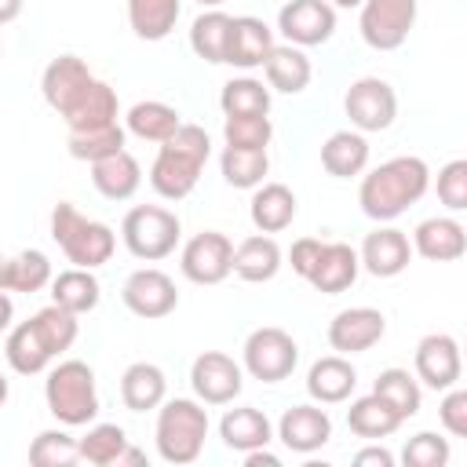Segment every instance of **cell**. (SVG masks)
<instances>
[{
	"mask_svg": "<svg viewBox=\"0 0 467 467\" xmlns=\"http://www.w3.org/2000/svg\"><path fill=\"white\" fill-rule=\"evenodd\" d=\"M124 139H128V131H124L120 124H106V128L69 131L66 146H69V157L95 164V161H102V157H109V153H117V150H124Z\"/></svg>",
	"mask_w": 467,
	"mask_h": 467,
	"instance_id": "obj_40",
	"label": "cell"
},
{
	"mask_svg": "<svg viewBox=\"0 0 467 467\" xmlns=\"http://www.w3.org/2000/svg\"><path fill=\"white\" fill-rule=\"evenodd\" d=\"M124 445H128V434L117 423H95L84 438H77L80 460H88L95 467H117V456L124 452Z\"/></svg>",
	"mask_w": 467,
	"mask_h": 467,
	"instance_id": "obj_42",
	"label": "cell"
},
{
	"mask_svg": "<svg viewBox=\"0 0 467 467\" xmlns=\"http://www.w3.org/2000/svg\"><path fill=\"white\" fill-rule=\"evenodd\" d=\"M219 106H223L226 117L270 113V88H263V80H255V77H234V80L223 84Z\"/></svg>",
	"mask_w": 467,
	"mask_h": 467,
	"instance_id": "obj_39",
	"label": "cell"
},
{
	"mask_svg": "<svg viewBox=\"0 0 467 467\" xmlns=\"http://www.w3.org/2000/svg\"><path fill=\"white\" fill-rule=\"evenodd\" d=\"M182 15V0H128V26L139 40H164Z\"/></svg>",
	"mask_w": 467,
	"mask_h": 467,
	"instance_id": "obj_34",
	"label": "cell"
},
{
	"mask_svg": "<svg viewBox=\"0 0 467 467\" xmlns=\"http://www.w3.org/2000/svg\"><path fill=\"white\" fill-rule=\"evenodd\" d=\"M128 463H135V467H139V463H146V452H142V449H135V445H124V452L117 456V467H128Z\"/></svg>",
	"mask_w": 467,
	"mask_h": 467,
	"instance_id": "obj_53",
	"label": "cell"
},
{
	"mask_svg": "<svg viewBox=\"0 0 467 467\" xmlns=\"http://www.w3.org/2000/svg\"><path fill=\"white\" fill-rule=\"evenodd\" d=\"M277 29L292 47H317L336 33V7L328 0H288L277 15Z\"/></svg>",
	"mask_w": 467,
	"mask_h": 467,
	"instance_id": "obj_11",
	"label": "cell"
},
{
	"mask_svg": "<svg viewBox=\"0 0 467 467\" xmlns=\"http://www.w3.org/2000/svg\"><path fill=\"white\" fill-rule=\"evenodd\" d=\"M321 244H325V241H317V237H299V241H292V248H288V263H292V270H296L299 277L310 274V266H314Z\"/></svg>",
	"mask_w": 467,
	"mask_h": 467,
	"instance_id": "obj_49",
	"label": "cell"
},
{
	"mask_svg": "<svg viewBox=\"0 0 467 467\" xmlns=\"http://www.w3.org/2000/svg\"><path fill=\"white\" fill-rule=\"evenodd\" d=\"M354 387H358V372L343 354L317 358L310 365V372H306V394L317 405H339V401H347L354 394Z\"/></svg>",
	"mask_w": 467,
	"mask_h": 467,
	"instance_id": "obj_22",
	"label": "cell"
},
{
	"mask_svg": "<svg viewBox=\"0 0 467 467\" xmlns=\"http://www.w3.org/2000/svg\"><path fill=\"white\" fill-rule=\"evenodd\" d=\"M157 452L164 463L186 467L201 456L204 438H208V409L204 401L193 398H171L157 405Z\"/></svg>",
	"mask_w": 467,
	"mask_h": 467,
	"instance_id": "obj_2",
	"label": "cell"
},
{
	"mask_svg": "<svg viewBox=\"0 0 467 467\" xmlns=\"http://www.w3.org/2000/svg\"><path fill=\"white\" fill-rule=\"evenodd\" d=\"M51 237L66 252V259L73 266H84V270H95V266L109 263L113 248H117V234L106 223H95V219L80 215L69 201L55 204V212H51Z\"/></svg>",
	"mask_w": 467,
	"mask_h": 467,
	"instance_id": "obj_4",
	"label": "cell"
},
{
	"mask_svg": "<svg viewBox=\"0 0 467 467\" xmlns=\"http://www.w3.org/2000/svg\"><path fill=\"white\" fill-rule=\"evenodd\" d=\"M405 420L387 409L376 394H365V398H354L350 409H347V427L358 434V438H368V441H379V438H390Z\"/></svg>",
	"mask_w": 467,
	"mask_h": 467,
	"instance_id": "obj_36",
	"label": "cell"
},
{
	"mask_svg": "<svg viewBox=\"0 0 467 467\" xmlns=\"http://www.w3.org/2000/svg\"><path fill=\"white\" fill-rule=\"evenodd\" d=\"M91 182L106 201H128L142 186V168L128 150H117L91 164Z\"/></svg>",
	"mask_w": 467,
	"mask_h": 467,
	"instance_id": "obj_25",
	"label": "cell"
},
{
	"mask_svg": "<svg viewBox=\"0 0 467 467\" xmlns=\"http://www.w3.org/2000/svg\"><path fill=\"white\" fill-rule=\"evenodd\" d=\"M358 270H361V263H358V252L350 244L325 241L317 259H314V266H310V274H306V281L325 296H339L358 281Z\"/></svg>",
	"mask_w": 467,
	"mask_h": 467,
	"instance_id": "obj_19",
	"label": "cell"
},
{
	"mask_svg": "<svg viewBox=\"0 0 467 467\" xmlns=\"http://www.w3.org/2000/svg\"><path fill=\"white\" fill-rule=\"evenodd\" d=\"M230 26H234V18L226 11H219V7L201 11L193 18V26H190V47H193V55L204 58V62H212V66H219L226 58Z\"/></svg>",
	"mask_w": 467,
	"mask_h": 467,
	"instance_id": "obj_35",
	"label": "cell"
},
{
	"mask_svg": "<svg viewBox=\"0 0 467 467\" xmlns=\"http://www.w3.org/2000/svg\"><path fill=\"white\" fill-rule=\"evenodd\" d=\"M438 201L449 212H463L467 208V161H449L438 171Z\"/></svg>",
	"mask_w": 467,
	"mask_h": 467,
	"instance_id": "obj_47",
	"label": "cell"
},
{
	"mask_svg": "<svg viewBox=\"0 0 467 467\" xmlns=\"http://www.w3.org/2000/svg\"><path fill=\"white\" fill-rule=\"evenodd\" d=\"M7 394H11V387H7V376H4V372H0V405H4V401H7Z\"/></svg>",
	"mask_w": 467,
	"mask_h": 467,
	"instance_id": "obj_56",
	"label": "cell"
},
{
	"mask_svg": "<svg viewBox=\"0 0 467 467\" xmlns=\"http://www.w3.org/2000/svg\"><path fill=\"white\" fill-rule=\"evenodd\" d=\"M219 438L234 452H252L274 441V427L266 412H259L255 405H241V409H226V416L219 420Z\"/></svg>",
	"mask_w": 467,
	"mask_h": 467,
	"instance_id": "obj_24",
	"label": "cell"
},
{
	"mask_svg": "<svg viewBox=\"0 0 467 467\" xmlns=\"http://www.w3.org/2000/svg\"><path fill=\"white\" fill-rule=\"evenodd\" d=\"M91 69H88V62L84 58H77V55H58V58H51L47 62V69H44V77H40V91H44V102L58 113V117H66L77 102H80V95L91 88Z\"/></svg>",
	"mask_w": 467,
	"mask_h": 467,
	"instance_id": "obj_16",
	"label": "cell"
},
{
	"mask_svg": "<svg viewBox=\"0 0 467 467\" xmlns=\"http://www.w3.org/2000/svg\"><path fill=\"white\" fill-rule=\"evenodd\" d=\"M197 4H201V7H204V11H208V7H219V4H223V0H197Z\"/></svg>",
	"mask_w": 467,
	"mask_h": 467,
	"instance_id": "obj_58",
	"label": "cell"
},
{
	"mask_svg": "<svg viewBox=\"0 0 467 467\" xmlns=\"http://www.w3.org/2000/svg\"><path fill=\"white\" fill-rule=\"evenodd\" d=\"M120 299H124V306H128L135 317H146V321L168 317V314L179 306L175 281H171L164 270H153V266L135 270V274L124 281Z\"/></svg>",
	"mask_w": 467,
	"mask_h": 467,
	"instance_id": "obj_12",
	"label": "cell"
},
{
	"mask_svg": "<svg viewBox=\"0 0 467 467\" xmlns=\"http://www.w3.org/2000/svg\"><path fill=\"white\" fill-rule=\"evenodd\" d=\"M99 299H102V285L84 266H69V270H62V274L51 277V303H58L62 310H69L77 317L80 314H91L99 306Z\"/></svg>",
	"mask_w": 467,
	"mask_h": 467,
	"instance_id": "obj_29",
	"label": "cell"
},
{
	"mask_svg": "<svg viewBox=\"0 0 467 467\" xmlns=\"http://www.w3.org/2000/svg\"><path fill=\"white\" fill-rule=\"evenodd\" d=\"M190 387H193L197 401H204V405H230L244 387V372L230 354L204 350L190 365Z\"/></svg>",
	"mask_w": 467,
	"mask_h": 467,
	"instance_id": "obj_10",
	"label": "cell"
},
{
	"mask_svg": "<svg viewBox=\"0 0 467 467\" xmlns=\"http://www.w3.org/2000/svg\"><path fill=\"white\" fill-rule=\"evenodd\" d=\"M412 259V244L401 230L394 226H376L372 234H365L358 263L372 274V277H398Z\"/></svg>",
	"mask_w": 467,
	"mask_h": 467,
	"instance_id": "obj_18",
	"label": "cell"
},
{
	"mask_svg": "<svg viewBox=\"0 0 467 467\" xmlns=\"http://www.w3.org/2000/svg\"><path fill=\"white\" fill-rule=\"evenodd\" d=\"M299 365V347L285 328H255L244 339V372L263 383H281Z\"/></svg>",
	"mask_w": 467,
	"mask_h": 467,
	"instance_id": "obj_7",
	"label": "cell"
},
{
	"mask_svg": "<svg viewBox=\"0 0 467 467\" xmlns=\"http://www.w3.org/2000/svg\"><path fill=\"white\" fill-rule=\"evenodd\" d=\"M22 15V0H0V26L15 22Z\"/></svg>",
	"mask_w": 467,
	"mask_h": 467,
	"instance_id": "obj_54",
	"label": "cell"
},
{
	"mask_svg": "<svg viewBox=\"0 0 467 467\" xmlns=\"http://www.w3.org/2000/svg\"><path fill=\"white\" fill-rule=\"evenodd\" d=\"M438 420L452 438H467V390L463 387H449L441 405H438Z\"/></svg>",
	"mask_w": 467,
	"mask_h": 467,
	"instance_id": "obj_48",
	"label": "cell"
},
{
	"mask_svg": "<svg viewBox=\"0 0 467 467\" xmlns=\"http://www.w3.org/2000/svg\"><path fill=\"white\" fill-rule=\"evenodd\" d=\"M332 7H361V0H328Z\"/></svg>",
	"mask_w": 467,
	"mask_h": 467,
	"instance_id": "obj_57",
	"label": "cell"
},
{
	"mask_svg": "<svg viewBox=\"0 0 467 467\" xmlns=\"http://www.w3.org/2000/svg\"><path fill=\"white\" fill-rule=\"evenodd\" d=\"M208 161L171 146V142H161L157 157H153V168H150V186L164 197V201H182L193 193L201 171H204Z\"/></svg>",
	"mask_w": 467,
	"mask_h": 467,
	"instance_id": "obj_13",
	"label": "cell"
},
{
	"mask_svg": "<svg viewBox=\"0 0 467 467\" xmlns=\"http://www.w3.org/2000/svg\"><path fill=\"white\" fill-rule=\"evenodd\" d=\"M164 394H168V379H164V372L153 361H135V365L124 368V376H120V401H124V409L150 412V409H157L164 401Z\"/></svg>",
	"mask_w": 467,
	"mask_h": 467,
	"instance_id": "obj_27",
	"label": "cell"
},
{
	"mask_svg": "<svg viewBox=\"0 0 467 467\" xmlns=\"http://www.w3.org/2000/svg\"><path fill=\"white\" fill-rule=\"evenodd\" d=\"M33 325L40 328V336H44V343H47V350H51L55 358H58V354H66V350L77 343V332H80L77 314L62 310L58 303H51V306L36 310V314H33Z\"/></svg>",
	"mask_w": 467,
	"mask_h": 467,
	"instance_id": "obj_43",
	"label": "cell"
},
{
	"mask_svg": "<svg viewBox=\"0 0 467 467\" xmlns=\"http://www.w3.org/2000/svg\"><path fill=\"white\" fill-rule=\"evenodd\" d=\"M4 358H7V365H11L18 376H36V372H44V368H47V361H51L55 354L47 350V343H44L40 328H36V325H33V317H29V321H18V325L7 332Z\"/></svg>",
	"mask_w": 467,
	"mask_h": 467,
	"instance_id": "obj_30",
	"label": "cell"
},
{
	"mask_svg": "<svg viewBox=\"0 0 467 467\" xmlns=\"http://www.w3.org/2000/svg\"><path fill=\"white\" fill-rule=\"evenodd\" d=\"M416 0H361V40L372 51H398L416 26Z\"/></svg>",
	"mask_w": 467,
	"mask_h": 467,
	"instance_id": "obj_6",
	"label": "cell"
},
{
	"mask_svg": "<svg viewBox=\"0 0 467 467\" xmlns=\"http://www.w3.org/2000/svg\"><path fill=\"white\" fill-rule=\"evenodd\" d=\"M343 109L350 117V124L365 135V131H387L398 117V95L387 80L379 77H361L347 88L343 95Z\"/></svg>",
	"mask_w": 467,
	"mask_h": 467,
	"instance_id": "obj_8",
	"label": "cell"
},
{
	"mask_svg": "<svg viewBox=\"0 0 467 467\" xmlns=\"http://www.w3.org/2000/svg\"><path fill=\"white\" fill-rule=\"evenodd\" d=\"M431 186V168L423 157H390L372 168L358 186V204L368 219L390 223L409 212Z\"/></svg>",
	"mask_w": 467,
	"mask_h": 467,
	"instance_id": "obj_1",
	"label": "cell"
},
{
	"mask_svg": "<svg viewBox=\"0 0 467 467\" xmlns=\"http://www.w3.org/2000/svg\"><path fill=\"white\" fill-rule=\"evenodd\" d=\"M219 171H223V179L234 190H255L266 179V171H270V157H266V150H237V146H226L223 157H219Z\"/></svg>",
	"mask_w": 467,
	"mask_h": 467,
	"instance_id": "obj_38",
	"label": "cell"
},
{
	"mask_svg": "<svg viewBox=\"0 0 467 467\" xmlns=\"http://www.w3.org/2000/svg\"><path fill=\"white\" fill-rule=\"evenodd\" d=\"M263 69H266V84L281 95H299L314 77L310 58L303 55V47H292V44H274Z\"/></svg>",
	"mask_w": 467,
	"mask_h": 467,
	"instance_id": "obj_28",
	"label": "cell"
},
{
	"mask_svg": "<svg viewBox=\"0 0 467 467\" xmlns=\"http://www.w3.org/2000/svg\"><path fill=\"white\" fill-rule=\"evenodd\" d=\"M248 215L259 234H281L296 219V193L285 182H259L248 201Z\"/></svg>",
	"mask_w": 467,
	"mask_h": 467,
	"instance_id": "obj_23",
	"label": "cell"
},
{
	"mask_svg": "<svg viewBox=\"0 0 467 467\" xmlns=\"http://www.w3.org/2000/svg\"><path fill=\"white\" fill-rule=\"evenodd\" d=\"M281 270V244L270 234H252L234 248V274L248 285H263Z\"/></svg>",
	"mask_w": 467,
	"mask_h": 467,
	"instance_id": "obj_26",
	"label": "cell"
},
{
	"mask_svg": "<svg viewBox=\"0 0 467 467\" xmlns=\"http://www.w3.org/2000/svg\"><path fill=\"white\" fill-rule=\"evenodd\" d=\"M182 237V226H179V215L161 208V204H135L124 223H120V241L124 248L142 259V263H157V259H168L175 252Z\"/></svg>",
	"mask_w": 467,
	"mask_h": 467,
	"instance_id": "obj_5",
	"label": "cell"
},
{
	"mask_svg": "<svg viewBox=\"0 0 467 467\" xmlns=\"http://www.w3.org/2000/svg\"><path fill=\"white\" fill-rule=\"evenodd\" d=\"M117 113H120L117 91H113L106 80H91V88L80 95V102H77L62 120H66L69 131H88V128L117 124Z\"/></svg>",
	"mask_w": 467,
	"mask_h": 467,
	"instance_id": "obj_32",
	"label": "cell"
},
{
	"mask_svg": "<svg viewBox=\"0 0 467 467\" xmlns=\"http://www.w3.org/2000/svg\"><path fill=\"white\" fill-rule=\"evenodd\" d=\"M44 401H47V412L66 427L91 423L99 416V390H95L91 365L77 358L58 361L44 379Z\"/></svg>",
	"mask_w": 467,
	"mask_h": 467,
	"instance_id": "obj_3",
	"label": "cell"
},
{
	"mask_svg": "<svg viewBox=\"0 0 467 467\" xmlns=\"http://www.w3.org/2000/svg\"><path fill=\"white\" fill-rule=\"evenodd\" d=\"M412 248L431 263H452L467 252V230L449 215H434L412 230Z\"/></svg>",
	"mask_w": 467,
	"mask_h": 467,
	"instance_id": "obj_21",
	"label": "cell"
},
{
	"mask_svg": "<svg viewBox=\"0 0 467 467\" xmlns=\"http://www.w3.org/2000/svg\"><path fill=\"white\" fill-rule=\"evenodd\" d=\"M372 394L394 409L401 420H412L420 412V401H423V390H420V379L409 376V368H383L372 383Z\"/></svg>",
	"mask_w": 467,
	"mask_h": 467,
	"instance_id": "obj_37",
	"label": "cell"
},
{
	"mask_svg": "<svg viewBox=\"0 0 467 467\" xmlns=\"http://www.w3.org/2000/svg\"><path fill=\"white\" fill-rule=\"evenodd\" d=\"M383 332H387V317L376 306H350L328 321V343L343 358L372 350L383 339Z\"/></svg>",
	"mask_w": 467,
	"mask_h": 467,
	"instance_id": "obj_15",
	"label": "cell"
},
{
	"mask_svg": "<svg viewBox=\"0 0 467 467\" xmlns=\"http://www.w3.org/2000/svg\"><path fill=\"white\" fill-rule=\"evenodd\" d=\"M463 376L460 343L445 332H431L416 343V379L431 390H449Z\"/></svg>",
	"mask_w": 467,
	"mask_h": 467,
	"instance_id": "obj_14",
	"label": "cell"
},
{
	"mask_svg": "<svg viewBox=\"0 0 467 467\" xmlns=\"http://www.w3.org/2000/svg\"><path fill=\"white\" fill-rule=\"evenodd\" d=\"M51 259L44 255V252H36V248H26V252H18L15 259H7V292H26V296H33V292H40L44 285H51Z\"/></svg>",
	"mask_w": 467,
	"mask_h": 467,
	"instance_id": "obj_41",
	"label": "cell"
},
{
	"mask_svg": "<svg viewBox=\"0 0 467 467\" xmlns=\"http://www.w3.org/2000/svg\"><path fill=\"white\" fill-rule=\"evenodd\" d=\"M182 124L179 109L168 106V102H157V99H146V102H135L124 117V131H131L135 139H146V142H164L175 135V128Z\"/></svg>",
	"mask_w": 467,
	"mask_h": 467,
	"instance_id": "obj_33",
	"label": "cell"
},
{
	"mask_svg": "<svg viewBox=\"0 0 467 467\" xmlns=\"http://www.w3.org/2000/svg\"><path fill=\"white\" fill-rule=\"evenodd\" d=\"M270 47H274V29L255 15H237L230 26V44H226L223 62L237 66V69H255L266 62Z\"/></svg>",
	"mask_w": 467,
	"mask_h": 467,
	"instance_id": "obj_20",
	"label": "cell"
},
{
	"mask_svg": "<svg viewBox=\"0 0 467 467\" xmlns=\"http://www.w3.org/2000/svg\"><path fill=\"white\" fill-rule=\"evenodd\" d=\"M244 467H281V456H274V452H266V445H259V449L244 452Z\"/></svg>",
	"mask_w": 467,
	"mask_h": 467,
	"instance_id": "obj_51",
	"label": "cell"
},
{
	"mask_svg": "<svg viewBox=\"0 0 467 467\" xmlns=\"http://www.w3.org/2000/svg\"><path fill=\"white\" fill-rule=\"evenodd\" d=\"M368 164V139L361 131H332L321 142V168L336 179L361 175Z\"/></svg>",
	"mask_w": 467,
	"mask_h": 467,
	"instance_id": "obj_31",
	"label": "cell"
},
{
	"mask_svg": "<svg viewBox=\"0 0 467 467\" xmlns=\"http://www.w3.org/2000/svg\"><path fill=\"white\" fill-rule=\"evenodd\" d=\"M277 438L288 452H299V456H310L317 452L321 445H328L332 438V420L321 405H292L281 423H277Z\"/></svg>",
	"mask_w": 467,
	"mask_h": 467,
	"instance_id": "obj_17",
	"label": "cell"
},
{
	"mask_svg": "<svg viewBox=\"0 0 467 467\" xmlns=\"http://www.w3.org/2000/svg\"><path fill=\"white\" fill-rule=\"evenodd\" d=\"M80 460L77 438H69L66 431H40L29 445V463L33 467H69Z\"/></svg>",
	"mask_w": 467,
	"mask_h": 467,
	"instance_id": "obj_44",
	"label": "cell"
},
{
	"mask_svg": "<svg viewBox=\"0 0 467 467\" xmlns=\"http://www.w3.org/2000/svg\"><path fill=\"white\" fill-rule=\"evenodd\" d=\"M11 317H15V303H11V296L0 288V332L11 328Z\"/></svg>",
	"mask_w": 467,
	"mask_h": 467,
	"instance_id": "obj_52",
	"label": "cell"
},
{
	"mask_svg": "<svg viewBox=\"0 0 467 467\" xmlns=\"http://www.w3.org/2000/svg\"><path fill=\"white\" fill-rule=\"evenodd\" d=\"M354 463L358 467H394V456L383 445H368V449L354 452Z\"/></svg>",
	"mask_w": 467,
	"mask_h": 467,
	"instance_id": "obj_50",
	"label": "cell"
},
{
	"mask_svg": "<svg viewBox=\"0 0 467 467\" xmlns=\"http://www.w3.org/2000/svg\"><path fill=\"white\" fill-rule=\"evenodd\" d=\"M223 139H226V146H237V150H266L270 139H274V124H270L266 113L226 117L223 120Z\"/></svg>",
	"mask_w": 467,
	"mask_h": 467,
	"instance_id": "obj_45",
	"label": "cell"
},
{
	"mask_svg": "<svg viewBox=\"0 0 467 467\" xmlns=\"http://www.w3.org/2000/svg\"><path fill=\"white\" fill-rule=\"evenodd\" d=\"M179 266L193 285H219L234 274V241L219 230H201L182 244Z\"/></svg>",
	"mask_w": 467,
	"mask_h": 467,
	"instance_id": "obj_9",
	"label": "cell"
},
{
	"mask_svg": "<svg viewBox=\"0 0 467 467\" xmlns=\"http://www.w3.org/2000/svg\"><path fill=\"white\" fill-rule=\"evenodd\" d=\"M449 441L441 438V434H434V431H420V434H412L409 441H405V449H401V463L405 467H445L449 463Z\"/></svg>",
	"mask_w": 467,
	"mask_h": 467,
	"instance_id": "obj_46",
	"label": "cell"
},
{
	"mask_svg": "<svg viewBox=\"0 0 467 467\" xmlns=\"http://www.w3.org/2000/svg\"><path fill=\"white\" fill-rule=\"evenodd\" d=\"M0 288L7 292V259L4 255H0Z\"/></svg>",
	"mask_w": 467,
	"mask_h": 467,
	"instance_id": "obj_55",
	"label": "cell"
}]
</instances>
